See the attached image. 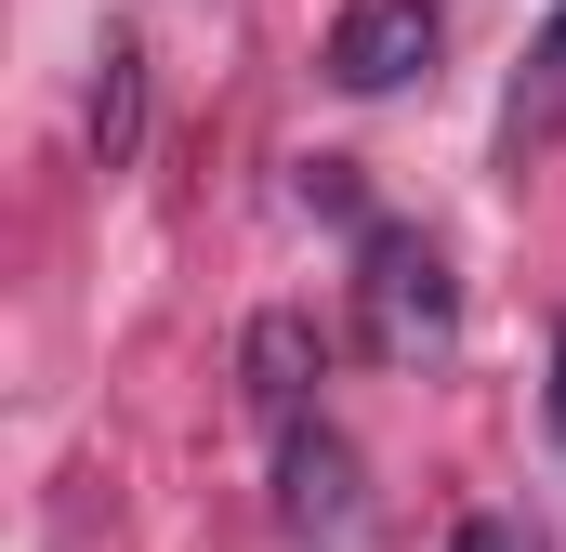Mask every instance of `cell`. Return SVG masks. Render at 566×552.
Masks as SVG:
<instances>
[{
  "label": "cell",
  "instance_id": "cell-7",
  "mask_svg": "<svg viewBox=\"0 0 566 552\" xmlns=\"http://www.w3.org/2000/svg\"><path fill=\"white\" fill-rule=\"evenodd\" d=\"M448 552H541V540H527L514 513H474V527H461V540H448Z\"/></svg>",
  "mask_w": 566,
  "mask_h": 552
},
{
  "label": "cell",
  "instance_id": "cell-6",
  "mask_svg": "<svg viewBox=\"0 0 566 552\" xmlns=\"http://www.w3.org/2000/svg\"><path fill=\"white\" fill-rule=\"evenodd\" d=\"M566 119V0L541 13V40H527V66H514V106H501V145H541Z\"/></svg>",
  "mask_w": 566,
  "mask_h": 552
},
{
  "label": "cell",
  "instance_id": "cell-1",
  "mask_svg": "<svg viewBox=\"0 0 566 552\" xmlns=\"http://www.w3.org/2000/svg\"><path fill=\"white\" fill-rule=\"evenodd\" d=\"M356 342L382 369H434L461 342V276H448L434 237H409V224H369L356 237Z\"/></svg>",
  "mask_w": 566,
  "mask_h": 552
},
{
  "label": "cell",
  "instance_id": "cell-8",
  "mask_svg": "<svg viewBox=\"0 0 566 552\" xmlns=\"http://www.w3.org/2000/svg\"><path fill=\"white\" fill-rule=\"evenodd\" d=\"M554 408H566V382H554Z\"/></svg>",
  "mask_w": 566,
  "mask_h": 552
},
{
  "label": "cell",
  "instance_id": "cell-4",
  "mask_svg": "<svg viewBox=\"0 0 566 552\" xmlns=\"http://www.w3.org/2000/svg\"><path fill=\"white\" fill-rule=\"evenodd\" d=\"M133 145H145V40L106 26V40H93V158L119 171Z\"/></svg>",
  "mask_w": 566,
  "mask_h": 552
},
{
  "label": "cell",
  "instance_id": "cell-5",
  "mask_svg": "<svg viewBox=\"0 0 566 552\" xmlns=\"http://www.w3.org/2000/svg\"><path fill=\"white\" fill-rule=\"evenodd\" d=\"M238 369H251L264 434H290V421H303V382H316V329H303V316H251V355H238Z\"/></svg>",
  "mask_w": 566,
  "mask_h": 552
},
{
  "label": "cell",
  "instance_id": "cell-3",
  "mask_svg": "<svg viewBox=\"0 0 566 552\" xmlns=\"http://www.w3.org/2000/svg\"><path fill=\"white\" fill-rule=\"evenodd\" d=\"M277 527L290 540H343L356 527V447L343 434H316V421L277 434Z\"/></svg>",
  "mask_w": 566,
  "mask_h": 552
},
{
  "label": "cell",
  "instance_id": "cell-2",
  "mask_svg": "<svg viewBox=\"0 0 566 552\" xmlns=\"http://www.w3.org/2000/svg\"><path fill=\"white\" fill-rule=\"evenodd\" d=\"M434 40H448L434 0H356V13L329 26V79H343V93H409L434 66Z\"/></svg>",
  "mask_w": 566,
  "mask_h": 552
}]
</instances>
